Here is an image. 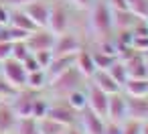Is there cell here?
I'll return each mask as SVG.
<instances>
[{
  "mask_svg": "<svg viewBox=\"0 0 148 134\" xmlns=\"http://www.w3.org/2000/svg\"><path fill=\"white\" fill-rule=\"evenodd\" d=\"M91 55H93V63H95V67L97 69H108L118 57L116 55H110V53H103V51H99V49H95V51H91Z\"/></svg>",
  "mask_w": 148,
  "mask_h": 134,
  "instance_id": "d4e9b609",
  "label": "cell"
},
{
  "mask_svg": "<svg viewBox=\"0 0 148 134\" xmlns=\"http://www.w3.org/2000/svg\"><path fill=\"white\" fill-rule=\"evenodd\" d=\"M128 8L138 19H146V14H148V0H128Z\"/></svg>",
  "mask_w": 148,
  "mask_h": 134,
  "instance_id": "83f0119b",
  "label": "cell"
},
{
  "mask_svg": "<svg viewBox=\"0 0 148 134\" xmlns=\"http://www.w3.org/2000/svg\"><path fill=\"white\" fill-rule=\"evenodd\" d=\"M47 118H51V120H55L63 126H73L77 122V112L63 100V102H57V104H49Z\"/></svg>",
  "mask_w": 148,
  "mask_h": 134,
  "instance_id": "ba28073f",
  "label": "cell"
},
{
  "mask_svg": "<svg viewBox=\"0 0 148 134\" xmlns=\"http://www.w3.org/2000/svg\"><path fill=\"white\" fill-rule=\"evenodd\" d=\"M106 118H108V120H114V122H124V120H128V98H126L124 91L110 93Z\"/></svg>",
  "mask_w": 148,
  "mask_h": 134,
  "instance_id": "5b68a950",
  "label": "cell"
},
{
  "mask_svg": "<svg viewBox=\"0 0 148 134\" xmlns=\"http://www.w3.org/2000/svg\"><path fill=\"white\" fill-rule=\"evenodd\" d=\"M108 4L112 10H130L128 8V0H108Z\"/></svg>",
  "mask_w": 148,
  "mask_h": 134,
  "instance_id": "f35d334b",
  "label": "cell"
},
{
  "mask_svg": "<svg viewBox=\"0 0 148 134\" xmlns=\"http://www.w3.org/2000/svg\"><path fill=\"white\" fill-rule=\"evenodd\" d=\"M47 29L55 35H61L69 29V10L65 6V0H55L49 6V23Z\"/></svg>",
  "mask_w": 148,
  "mask_h": 134,
  "instance_id": "3957f363",
  "label": "cell"
},
{
  "mask_svg": "<svg viewBox=\"0 0 148 134\" xmlns=\"http://www.w3.org/2000/svg\"><path fill=\"white\" fill-rule=\"evenodd\" d=\"M89 81L95 83L99 89H103L108 96H110V93H118V91H122V85H120V83L108 73V69H97V71L89 77Z\"/></svg>",
  "mask_w": 148,
  "mask_h": 134,
  "instance_id": "4fadbf2b",
  "label": "cell"
},
{
  "mask_svg": "<svg viewBox=\"0 0 148 134\" xmlns=\"http://www.w3.org/2000/svg\"><path fill=\"white\" fill-rule=\"evenodd\" d=\"M128 118H134L140 122L148 120V96L146 98H128Z\"/></svg>",
  "mask_w": 148,
  "mask_h": 134,
  "instance_id": "ac0fdd59",
  "label": "cell"
},
{
  "mask_svg": "<svg viewBox=\"0 0 148 134\" xmlns=\"http://www.w3.org/2000/svg\"><path fill=\"white\" fill-rule=\"evenodd\" d=\"M47 83H49V77H47V71H45V69H37V71L27 73V83H25V87H29V89H33V91H39V89H43Z\"/></svg>",
  "mask_w": 148,
  "mask_h": 134,
  "instance_id": "7402d4cb",
  "label": "cell"
},
{
  "mask_svg": "<svg viewBox=\"0 0 148 134\" xmlns=\"http://www.w3.org/2000/svg\"><path fill=\"white\" fill-rule=\"evenodd\" d=\"M142 55H144V61H146V63H148V51H144V53H142Z\"/></svg>",
  "mask_w": 148,
  "mask_h": 134,
  "instance_id": "ee69618b",
  "label": "cell"
},
{
  "mask_svg": "<svg viewBox=\"0 0 148 134\" xmlns=\"http://www.w3.org/2000/svg\"><path fill=\"white\" fill-rule=\"evenodd\" d=\"M73 65H75V53H69V55H53V59H51V63H49V67L45 71H47V77L53 79L59 73L67 71L69 67H73Z\"/></svg>",
  "mask_w": 148,
  "mask_h": 134,
  "instance_id": "5bb4252c",
  "label": "cell"
},
{
  "mask_svg": "<svg viewBox=\"0 0 148 134\" xmlns=\"http://www.w3.org/2000/svg\"><path fill=\"white\" fill-rule=\"evenodd\" d=\"M140 134H148V120L140 122Z\"/></svg>",
  "mask_w": 148,
  "mask_h": 134,
  "instance_id": "7bdbcfd3",
  "label": "cell"
},
{
  "mask_svg": "<svg viewBox=\"0 0 148 134\" xmlns=\"http://www.w3.org/2000/svg\"><path fill=\"white\" fill-rule=\"evenodd\" d=\"M0 29H2V25H0Z\"/></svg>",
  "mask_w": 148,
  "mask_h": 134,
  "instance_id": "7dc6e473",
  "label": "cell"
},
{
  "mask_svg": "<svg viewBox=\"0 0 148 134\" xmlns=\"http://www.w3.org/2000/svg\"><path fill=\"white\" fill-rule=\"evenodd\" d=\"M79 49H81V41H79L73 33L65 31V33H61V35H55L53 55H69V53H77Z\"/></svg>",
  "mask_w": 148,
  "mask_h": 134,
  "instance_id": "7c38bea8",
  "label": "cell"
},
{
  "mask_svg": "<svg viewBox=\"0 0 148 134\" xmlns=\"http://www.w3.org/2000/svg\"><path fill=\"white\" fill-rule=\"evenodd\" d=\"M67 134H83V130L75 128V124H73V126H67Z\"/></svg>",
  "mask_w": 148,
  "mask_h": 134,
  "instance_id": "b9f144b4",
  "label": "cell"
},
{
  "mask_svg": "<svg viewBox=\"0 0 148 134\" xmlns=\"http://www.w3.org/2000/svg\"><path fill=\"white\" fill-rule=\"evenodd\" d=\"M146 23H148V14H146Z\"/></svg>",
  "mask_w": 148,
  "mask_h": 134,
  "instance_id": "bcb514c9",
  "label": "cell"
},
{
  "mask_svg": "<svg viewBox=\"0 0 148 134\" xmlns=\"http://www.w3.org/2000/svg\"><path fill=\"white\" fill-rule=\"evenodd\" d=\"M122 134H140V120L128 118L122 122Z\"/></svg>",
  "mask_w": 148,
  "mask_h": 134,
  "instance_id": "1f68e13d",
  "label": "cell"
},
{
  "mask_svg": "<svg viewBox=\"0 0 148 134\" xmlns=\"http://www.w3.org/2000/svg\"><path fill=\"white\" fill-rule=\"evenodd\" d=\"M112 12H114V29L116 31H128L138 21V16L130 10H112Z\"/></svg>",
  "mask_w": 148,
  "mask_h": 134,
  "instance_id": "ffe728a7",
  "label": "cell"
},
{
  "mask_svg": "<svg viewBox=\"0 0 148 134\" xmlns=\"http://www.w3.org/2000/svg\"><path fill=\"white\" fill-rule=\"evenodd\" d=\"M59 134H67V128H65V130H61V132H59Z\"/></svg>",
  "mask_w": 148,
  "mask_h": 134,
  "instance_id": "f6af8a7d",
  "label": "cell"
},
{
  "mask_svg": "<svg viewBox=\"0 0 148 134\" xmlns=\"http://www.w3.org/2000/svg\"><path fill=\"white\" fill-rule=\"evenodd\" d=\"M10 27H16V29H23V31H37L39 27L29 19V14L23 10V8H16V10H10Z\"/></svg>",
  "mask_w": 148,
  "mask_h": 134,
  "instance_id": "d6986e66",
  "label": "cell"
},
{
  "mask_svg": "<svg viewBox=\"0 0 148 134\" xmlns=\"http://www.w3.org/2000/svg\"><path fill=\"white\" fill-rule=\"evenodd\" d=\"M75 67L79 69V73H81L85 79H89V77L97 71V67H95V63H93L91 51H87V49L81 47V49L75 53Z\"/></svg>",
  "mask_w": 148,
  "mask_h": 134,
  "instance_id": "9a60e30c",
  "label": "cell"
},
{
  "mask_svg": "<svg viewBox=\"0 0 148 134\" xmlns=\"http://www.w3.org/2000/svg\"><path fill=\"white\" fill-rule=\"evenodd\" d=\"M29 35H31L29 31H23V29H16V27H10V25H8V37H10L12 43H14V41H27Z\"/></svg>",
  "mask_w": 148,
  "mask_h": 134,
  "instance_id": "d6a6232c",
  "label": "cell"
},
{
  "mask_svg": "<svg viewBox=\"0 0 148 134\" xmlns=\"http://www.w3.org/2000/svg\"><path fill=\"white\" fill-rule=\"evenodd\" d=\"M67 126H63V124H59V122H55V120H51V118H41V120H37V130H39V134H59L61 130H65Z\"/></svg>",
  "mask_w": 148,
  "mask_h": 134,
  "instance_id": "603a6c76",
  "label": "cell"
},
{
  "mask_svg": "<svg viewBox=\"0 0 148 134\" xmlns=\"http://www.w3.org/2000/svg\"><path fill=\"white\" fill-rule=\"evenodd\" d=\"M16 87L14 85H10L6 79H4V75H0V100L2 102H10L14 96H16Z\"/></svg>",
  "mask_w": 148,
  "mask_h": 134,
  "instance_id": "f546056e",
  "label": "cell"
},
{
  "mask_svg": "<svg viewBox=\"0 0 148 134\" xmlns=\"http://www.w3.org/2000/svg\"><path fill=\"white\" fill-rule=\"evenodd\" d=\"M89 25L99 39L110 37L114 33V12L108 0H97V2L93 0V4L89 6Z\"/></svg>",
  "mask_w": 148,
  "mask_h": 134,
  "instance_id": "6da1fadb",
  "label": "cell"
},
{
  "mask_svg": "<svg viewBox=\"0 0 148 134\" xmlns=\"http://www.w3.org/2000/svg\"><path fill=\"white\" fill-rule=\"evenodd\" d=\"M108 73H110L120 85H124V83L128 81V69H126V65H124L122 59H116V61L108 67Z\"/></svg>",
  "mask_w": 148,
  "mask_h": 134,
  "instance_id": "cb8c5ba5",
  "label": "cell"
},
{
  "mask_svg": "<svg viewBox=\"0 0 148 134\" xmlns=\"http://www.w3.org/2000/svg\"><path fill=\"white\" fill-rule=\"evenodd\" d=\"M23 67H25V69H27V73H31V71H37V69H41V67H39V63H37V59H35V55H33V53H31V55H29V57H27V59H25V61H23Z\"/></svg>",
  "mask_w": 148,
  "mask_h": 134,
  "instance_id": "8d00e7d4",
  "label": "cell"
},
{
  "mask_svg": "<svg viewBox=\"0 0 148 134\" xmlns=\"http://www.w3.org/2000/svg\"><path fill=\"white\" fill-rule=\"evenodd\" d=\"M83 79H85V77H83V75L79 73V69L73 65V67H69L67 71L59 73L57 77L49 79V87H51V91H53L59 100H63L69 91L81 87V85H83Z\"/></svg>",
  "mask_w": 148,
  "mask_h": 134,
  "instance_id": "7a4b0ae2",
  "label": "cell"
},
{
  "mask_svg": "<svg viewBox=\"0 0 148 134\" xmlns=\"http://www.w3.org/2000/svg\"><path fill=\"white\" fill-rule=\"evenodd\" d=\"M2 75H4V79L10 83V85H14L16 89H23L25 87V83H27V69L23 67V63L21 61H16V59H6V61H2Z\"/></svg>",
  "mask_w": 148,
  "mask_h": 134,
  "instance_id": "277c9868",
  "label": "cell"
},
{
  "mask_svg": "<svg viewBox=\"0 0 148 134\" xmlns=\"http://www.w3.org/2000/svg\"><path fill=\"white\" fill-rule=\"evenodd\" d=\"M122 91L128 98H146L148 96V77H128L122 85Z\"/></svg>",
  "mask_w": 148,
  "mask_h": 134,
  "instance_id": "2e32d148",
  "label": "cell"
},
{
  "mask_svg": "<svg viewBox=\"0 0 148 134\" xmlns=\"http://www.w3.org/2000/svg\"><path fill=\"white\" fill-rule=\"evenodd\" d=\"M29 2H35V0H2V4H6V6H14V8H23V6L29 4Z\"/></svg>",
  "mask_w": 148,
  "mask_h": 134,
  "instance_id": "ab89813d",
  "label": "cell"
},
{
  "mask_svg": "<svg viewBox=\"0 0 148 134\" xmlns=\"http://www.w3.org/2000/svg\"><path fill=\"white\" fill-rule=\"evenodd\" d=\"M87 108L89 110H93L97 116H103L106 118V112H108V93L103 91V89H99L95 83H87Z\"/></svg>",
  "mask_w": 148,
  "mask_h": 134,
  "instance_id": "9c48e42d",
  "label": "cell"
},
{
  "mask_svg": "<svg viewBox=\"0 0 148 134\" xmlns=\"http://www.w3.org/2000/svg\"><path fill=\"white\" fill-rule=\"evenodd\" d=\"M31 55V49H29V45H27V41H14L12 43V59H16V61H25L27 57Z\"/></svg>",
  "mask_w": 148,
  "mask_h": 134,
  "instance_id": "484cf974",
  "label": "cell"
},
{
  "mask_svg": "<svg viewBox=\"0 0 148 134\" xmlns=\"http://www.w3.org/2000/svg\"><path fill=\"white\" fill-rule=\"evenodd\" d=\"M49 2L47 0H35V2H29L23 6V10L29 14V19L39 27V29H47L49 23Z\"/></svg>",
  "mask_w": 148,
  "mask_h": 134,
  "instance_id": "30bf717a",
  "label": "cell"
},
{
  "mask_svg": "<svg viewBox=\"0 0 148 134\" xmlns=\"http://www.w3.org/2000/svg\"><path fill=\"white\" fill-rule=\"evenodd\" d=\"M0 25H2V27L10 25V8L6 4H0Z\"/></svg>",
  "mask_w": 148,
  "mask_h": 134,
  "instance_id": "74e56055",
  "label": "cell"
},
{
  "mask_svg": "<svg viewBox=\"0 0 148 134\" xmlns=\"http://www.w3.org/2000/svg\"><path fill=\"white\" fill-rule=\"evenodd\" d=\"M103 134H122V122H114V120H108L106 118Z\"/></svg>",
  "mask_w": 148,
  "mask_h": 134,
  "instance_id": "d590c367",
  "label": "cell"
},
{
  "mask_svg": "<svg viewBox=\"0 0 148 134\" xmlns=\"http://www.w3.org/2000/svg\"><path fill=\"white\" fill-rule=\"evenodd\" d=\"M77 120L81 124V130L83 134H103V128H106V118L103 116H97L93 110H89L87 106L77 112Z\"/></svg>",
  "mask_w": 148,
  "mask_h": 134,
  "instance_id": "8992f818",
  "label": "cell"
},
{
  "mask_svg": "<svg viewBox=\"0 0 148 134\" xmlns=\"http://www.w3.org/2000/svg\"><path fill=\"white\" fill-rule=\"evenodd\" d=\"M53 43H55V33H51L49 29H37L27 37V45L31 49V53L35 51H53Z\"/></svg>",
  "mask_w": 148,
  "mask_h": 134,
  "instance_id": "8fae6325",
  "label": "cell"
},
{
  "mask_svg": "<svg viewBox=\"0 0 148 134\" xmlns=\"http://www.w3.org/2000/svg\"><path fill=\"white\" fill-rule=\"evenodd\" d=\"M12 55V41H0V63L10 59Z\"/></svg>",
  "mask_w": 148,
  "mask_h": 134,
  "instance_id": "e575fe53",
  "label": "cell"
},
{
  "mask_svg": "<svg viewBox=\"0 0 148 134\" xmlns=\"http://www.w3.org/2000/svg\"><path fill=\"white\" fill-rule=\"evenodd\" d=\"M71 2L77 6V8H89L93 4V0H71Z\"/></svg>",
  "mask_w": 148,
  "mask_h": 134,
  "instance_id": "60d3db41",
  "label": "cell"
},
{
  "mask_svg": "<svg viewBox=\"0 0 148 134\" xmlns=\"http://www.w3.org/2000/svg\"><path fill=\"white\" fill-rule=\"evenodd\" d=\"M18 124V116L10 108V104H0V134H10Z\"/></svg>",
  "mask_w": 148,
  "mask_h": 134,
  "instance_id": "e0dca14e",
  "label": "cell"
},
{
  "mask_svg": "<svg viewBox=\"0 0 148 134\" xmlns=\"http://www.w3.org/2000/svg\"><path fill=\"white\" fill-rule=\"evenodd\" d=\"M132 49L140 51V53L148 51V35H144V37H132Z\"/></svg>",
  "mask_w": 148,
  "mask_h": 134,
  "instance_id": "836d02e7",
  "label": "cell"
},
{
  "mask_svg": "<svg viewBox=\"0 0 148 134\" xmlns=\"http://www.w3.org/2000/svg\"><path fill=\"white\" fill-rule=\"evenodd\" d=\"M35 98H37V93H35L33 89H29V87L18 89L16 96L10 100V108L14 110V114H16L18 118H33L31 112H33V102H35Z\"/></svg>",
  "mask_w": 148,
  "mask_h": 134,
  "instance_id": "52a82bcc",
  "label": "cell"
},
{
  "mask_svg": "<svg viewBox=\"0 0 148 134\" xmlns=\"http://www.w3.org/2000/svg\"><path fill=\"white\" fill-rule=\"evenodd\" d=\"M33 55H35V59H37V63H39L41 69H47L49 63H51V59H53V51L51 49H47V51H35Z\"/></svg>",
  "mask_w": 148,
  "mask_h": 134,
  "instance_id": "4dcf8cb0",
  "label": "cell"
},
{
  "mask_svg": "<svg viewBox=\"0 0 148 134\" xmlns=\"http://www.w3.org/2000/svg\"><path fill=\"white\" fill-rule=\"evenodd\" d=\"M75 112H81L85 106H87V89H83V85L81 87H77V89H73V91H69L65 98H63Z\"/></svg>",
  "mask_w": 148,
  "mask_h": 134,
  "instance_id": "44dd1931",
  "label": "cell"
},
{
  "mask_svg": "<svg viewBox=\"0 0 148 134\" xmlns=\"http://www.w3.org/2000/svg\"><path fill=\"white\" fill-rule=\"evenodd\" d=\"M0 104H2V100H0Z\"/></svg>",
  "mask_w": 148,
  "mask_h": 134,
  "instance_id": "c3c4849f",
  "label": "cell"
},
{
  "mask_svg": "<svg viewBox=\"0 0 148 134\" xmlns=\"http://www.w3.org/2000/svg\"><path fill=\"white\" fill-rule=\"evenodd\" d=\"M16 130H18V134H39L35 118H18Z\"/></svg>",
  "mask_w": 148,
  "mask_h": 134,
  "instance_id": "4316f807",
  "label": "cell"
},
{
  "mask_svg": "<svg viewBox=\"0 0 148 134\" xmlns=\"http://www.w3.org/2000/svg\"><path fill=\"white\" fill-rule=\"evenodd\" d=\"M47 112H49V102H47V100H43V98H35L31 116H33L35 120H41V118H45V116H47Z\"/></svg>",
  "mask_w": 148,
  "mask_h": 134,
  "instance_id": "f1b7e54d",
  "label": "cell"
}]
</instances>
